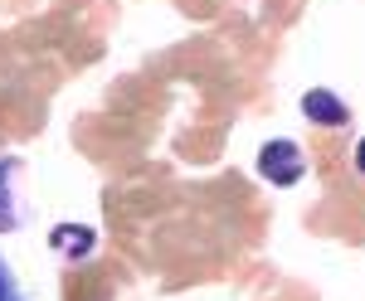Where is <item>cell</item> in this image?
<instances>
[{"label":"cell","instance_id":"obj_4","mask_svg":"<svg viewBox=\"0 0 365 301\" xmlns=\"http://www.w3.org/2000/svg\"><path fill=\"white\" fill-rule=\"evenodd\" d=\"M0 301H25V292H20V282H15V273H10L5 258H0Z\"/></svg>","mask_w":365,"mask_h":301},{"label":"cell","instance_id":"obj_1","mask_svg":"<svg viewBox=\"0 0 365 301\" xmlns=\"http://www.w3.org/2000/svg\"><path fill=\"white\" fill-rule=\"evenodd\" d=\"M258 175L287 190V185H297V180L307 175V151H302L297 141H287V137L268 141V146L258 151Z\"/></svg>","mask_w":365,"mask_h":301},{"label":"cell","instance_id":"obj_2","mask_svg":"<svg viewBox=\"0 0 365 301\" xmlns=\"http://www.w3.org/2000/svg\"><path fill=\"white\" fill-rule=\"evenodd\" d=\"M302 117L317 122V127H351V107L341 102L331 88H312V93H302Z\"/></svg>","mask_w":365,"mask_h":301},{"label":"cell","instance_id":"obj_5","mask_svg":"<svg viewBox=\"0 0 365 301\" xmlns=\"http://www.w3.org/2000/svg\"><path fill=\"white\" fill-rule=\"evenodd\" d=\"M356 170H361V175H365V137L356 141Z\"/></svg>","mask_w":365,"mask_h":301},{"label":"cell","instance_id":"obj_3","mask_svg":"<svg viewBox=\"0 0 365 301\" xmlns=\"http://www.w3.org/2000/svg\"><path fill=\"white\" fill-rule=\"evenodd\" d=\"M49 243H54V253H63V258H83V253H93L98 233H93L88 223H58L54 233H49Z\"/></svg>","mask_w":365,"mask_h":301}]
</instances>
